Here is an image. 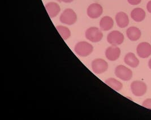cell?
<instances>
[{
  "label": "cell",
  "instance_id": "1",
  "mask_svg": "<svg viewBox=\"0 0 151 120\" xmlns=\"http://www.w3.org/2000/svg\"><path fill=\"white\" fill-rule=\"evenodd\" d=\"M93 50V47L92 44L87 42H80L76 44L74 52L79 56L82 57L89 56Z\"/></svg>",
  "mask_w": 151,
  "mask_h": 120
},
{
  "label": "cell",
  "instance_id": "2",
  "mask_svg": "<svg viewBox=\"0 0 151 120\" xmlns=\"http://www.w3.org/2000/svg\"><path fill=\"white\" fill-rule=\"evenodd\" d=\"M103 33L100 29L96 27L88 28L85 32V37L90 42H98L103 38Z\"/></svg>",
  "mask_w": 151,
  "mask_h": 120
},
{
  "label": "cell",
  "instance_id": "3",
  "mask_svg": "<svg viewBox=\"0 0 151 120\" xmlns=\"http://www.w3.org/2000/svg\"><path fill=\"white\" fill-rule=\"evenodd\" d=\"M60 21L63 24L69 26L73 25L77 21V15L73 9H66L61 14Z\"/></svg>",
  "mask_w": 151,
  "mask_h": 120
},
{
  "label": "cell",
  "instance_id": "4",
  "mask_svg": "<svg viewBox=\"0 0 151 120\" xmlns=\"http://www.w3.org/2000/svg\"><path fill=\"white\" fill-rule=\"evenodd\" d=\"M114 73L117 78L124 81L130 80L133 75L131 70L122 65L117 66L115 69Z\"/></svg>",
  "mask_w": 151,
  "mask_h": 120
},
{
  "label": "cell",
  "instance_id": "5",
  "mask_svg": "<svg viewBox=\"0 0 151 120\" xmlns=\"http://www.w3.org/2000/svg\"><path fill=\"white\" fill-rule=\"evenodd\" d=\"M131 90L135 96H143L147 91V86L143 81L135 80L131 84Z\"/></svg>",
  "mask_w": 151,
  "mask_h": 120
},
{
  "label": "cell",
  "instance_id": "6",
  "mask_svg": "<svg viewBox=\"0 0 151 120\" xmlns=\"http://www.w3.org/2000/svg\"><path fill=\"white\" fill-rule=\"evenodd\" d=\"M91 67L94 73L101 74L107 71L109 65L108 63L104 59L96 58L92 62Z\"/></svg>",
  "mask_w": 151,
  "mask_h": 120
},
{
  "label": "cell",
  "instance_id": "7",
  "mask_svg": "<svg viewBox=\"0 0 151 120\" xmlns=\"http://www.w3.org/2000/svg\"><path fill=\"white\" fill-rule=\"evenodd\" d=\"M124 34L117 30L110 32L107 36V42L111 45H119L124 42Z\"/></svg>",
  "mask_w": 151,
  "mask_h": 120
},
{
  "label": "cell",
  "instance_id": "8",
  "mask_svg": "<svg viewBox=\"0 0 151 120\" xmlns=\"http://www.w3.org/2000/svg\"><path fill=\"white\" fill-rule=\"evenodd\" d=\"M103 13V7L97 3H93L89 5L87 10V15L91 19H97Z\"/></svg>",
  "mask_w": 151,
  "mask_h": 120
},
{
  "label": "cell",
  "instance_id": "9",
  "mask_svg": "<svg viewBox=\"0 0 151 120\" xmlns=\"http://www.w3.org/2000/svg\"><path fill=\"white\" fill-rule=\"evenodd\" d=\"M138 56L142 58H148L151 55V45L147 42H140L137 48Z\"/></svg>",
  "mask_w": 151,
  "mask_h": 120
},
{
  "label": "cell",
  "instance_id": "10",
  "mask_svg": "<svg viewBox=\"0 0 151 120\" xmlns=\"http://www.w3.org/2000/svg\"><path fill=\"white\" fill-rule=\"evenodd\" d=\"M121 51L117 46L111 45L109 47L105 50L106 58L110 61H115L121 56Z\"/></svg>",
  "mask_w": 151,
  "mask_h": 120
},
{
  "label": "cell",
  "instance_id": "11",
  "mask_svg": "<svg viewBox=\"0 0 151 120\" xmlns=\"http://www.w3.org/2000/svg\"><path fill=\"white\" fill-rule=\"evenodd\" d=\"M45 7L49 16L51 18L56 17L61 11V7L60 5L55 2H48L45 5Z\"/></svg>",
  "mask_w": 151,
  "mask_h": 120
},
{
  "label": "cell",
  "instance_id": "12",
  "mask_svg": "<svg viewBox=\"0 0 151 120\" xmlns=\"http://www.w3.org/2000/svg\"><path fill=\"white\" fill-rule=\"evenodd\" d=\"M116 21L117 26L121 28H125L129 24V18L127 14L123 11L118 13L116 15Z\"/></svg>",
  "mask_w": 151,
  "mask_h": 120
},
{
  "label": "cell",
  "instance_id": "13",
  "mask_svg": "<svg viewBox=\"0 0 151 120\" xmlns=\"http://www.w3.org/2000/svg\"><path fill=\"white\" fill-rule=\"evenodd\" d=\"M126 35L131 41L136 42L142 36V32L139 28L132 26L128 28L127 29Z\"/></svg>",
  "mask_w": 151,
  "mask_h": 120
},
{
  "label": "cell",
  "instance_id": "14",
  "mask_svg": "<svg viewBox=\"0 0 151 120\" xmlns=\"http://www.w3.org/2000/svg\"><path fill=\"white\" fill-rule=\"evenodd\" d=\"M124 62L127 65L132 68H137L140 63L139 59L132 52L128 53L126 55L124 58Z\"/></svg>",
  "mask_w": 151,
  "mask_h": 120
},
{
  "label": "cell",
  "instance_id": "15",
  "mask_svg": "<svg viewBox=\"0 0 151 120\" xmlns=\"http://www.w3.org/2000/svg\"><path fill=\"white\" fill-rule=\"evenodd\" d=\"M99 25L102 31H108L113 27L114 21L109 16H105L101 19Z\"/></svg>",
  "mask_w": 151,
  "mask_h": 120
},
{
  "label": "cell",
  "instance_id": "16",
  "mask_svg": "<svg viewBox=\"0 0 151 120\" xmlns=\"http://www.w3.org/2000/svg\"><path fill=\"white\" fill-rule=\"evenodd\" d=\"M146 14L144 10L142 8L137 7L133 9L131 12V18L137 22L143 21L145 18Z\"/></svg>",
  "mask_w": 151,
  "mask_h": 120
},
{
  "label": "cell",
  "instance_id": "17",
  "mask_svg": "<svg viewBox=\"0 0 151 120\" xmlns=\"http://www.w3.org/2000/svg\"><path fill=\"white\" fill-rule=\"evenodd\" d=\"M105 83L113 90L117 92L121 91L123 88V84L115 78H108L105 81Z\"/></svg>",
  "mask_w": 151,
  "mask_h": 120
},
{
  "label": "cell",
  "instance_id": "18",
  "mask_svg": "<svg viewBox=\"0 0 151 120\" xmlns=\"http://www.w3.org/2000/svg\"><path fill=\"white\" fill-rule=\"evenodd\" d=\"M56 29L63 40H67L70 37L71 31L67 27L60 25L56 26Z\"/></svg>",
  "mask_w": 151,
  "mask_h": 120
},
{
  "label": "cell",
  "instance_id": "19",
  "mask_svg": "<svg viewBox=\"0 0 151 120\" xmlns=\"http://www.w3.org/2000/svg\"><path fill=\"white\" fill-rule=\"evenodd\" d=\"M143 106H144V108H146L148 109L151 110V98H148L145 100L143 102L142 104Z\"/></svg>",
  "mask_w": 151,
  "mask_h": 120
},
{
  "label": "cell",
  "instance_id": "20",
  "mask_svg": "<svg viewBox=\"0 0 151 120\" xmlns=\"http://www.w3.org/2000/svg\"><path fill=\"white\" fill-rule=\"evenodd\" d=\"M127 1L131 5H137L142 2V0H127Z\"/></svg>",
  "mask_w": 151,
  "mask_h": 120
},
{
  "label": "cell",
  "instance_id": "21",
  "mask_svg": "<svg viewBox=\"0 0 151 120\" xmlns=\"http://www.w3.org/2000/svg\"><path fill=\"white\" fill-rule=\"evenodd\" d=\"M147 9L149 13H151V1H149L147 5Z\"/></svg>",
  "mask_w": 151,
  "mask_h": 120
},
{
  "label": "cell",
  "instance_id": "22",
  "mask_svg": "<svg viewBox=\"0 0 151 120\" xmlns=\"http://www.w3.org/2000/svg\"><path fill=\"white\" fill-rule=\"evenodd\" d=\"M57 1L61 2H64V3H71L73 2L74 0H57Z\"/></svg>",
  "mask_w": 151,
  "mask_h": 120
},
{
  "label": "cell",
  "instance_id": "23",
  "mask_svg": "<svg viewBox=\"0 0 151 120\" xmlns=\"http://www.w3.org/2000/svg\"><path fill=\"white\" fill-rule=\"evenodd\" d=\"M148 66H149V68L151 70V58L149 60V62H148Z\"/></svg>",
  "mask_w": 151,
  "mask_h": 120
}]
</instances>
